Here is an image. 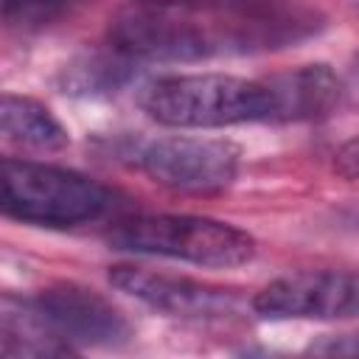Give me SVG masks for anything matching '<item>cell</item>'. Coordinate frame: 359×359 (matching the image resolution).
<instances>
[{"label":"cell","mask_w":359,"mask_h":359,"mask_svg":"<svg viewBox=\"0 0 359 359\" xmlns=\"http://www.w3.org/2000/svg\"><path fill=\"white\" fill-rule=\"evenodd\" d=\"M132 56L112 48V53H93L65 67V93L73 95H109L132 81Z\"/></svg>","instance_id":"obj_12"},{"label":"cell","mask_w":359,"mask_h":359,"mask_svg":"<svg viewBox=\"0 0 359 359\" xmlns=\"http://www.w3.org/2000/svg\"><path fill=\"white\" fill-rule=\"evenodd\" d=\"M140 109L174 129H219L269 121L272 98L261 81L224 73L163 76L140 87Z\"/></svg>","instance_id":"obj_1"},{"label":"cell","mask_w":359,"mask_h":359,"mask_svg":"<svg viewBox=\"0 0 359 359\" xmlns=\"http://www.w3.org/2000/svg\"><path fill=\"white\" fill-rule=\"evenodd\" d=\"M107 241L115 250L163 255L213 269L241 266L255 255V238L247 230L208 216H135L115 222V227L107 233Z\"/></svg>","instance_id":"obj_3"},{"label":"cell","mask_w":359,"mask_h":359,"mask_svg":"<svg viewBox=\"0 0 359 359\" xmlns=\"http://www.w3.org/2000/svg\"><path fill=\"white\" fill-rule=\"evenodd\" d=\"M0 132L6 143L31 151H59L70 140L67 129L48 107L14 93H6L0 101Z\"/></svg>","instance_id":"obj_11"},{"label":"cell","mask_w":359,"mask_h":359,"mask_svg":"<svg viewBox=\"0 0 359 359\" xmlns=\"http://www.w3.org/2000/svg\"><path fill=\"white\" fill-rule=\"evenodd\" d=\"M252 309L269 320H353L359 317V272L309 269L266 283Z\"/></svg>","instance_id":"obj_6"},{"label":"cell","mask_w":359,"mask_h":359,"mask_svg":"<svg viewBox=\"0 0 359 359\" xmlns=\"http://www.w3.org/2000/svg\"><path fill=\"white\" fill-rule=\"evenodd\" d=\"M109 283L118 292L140 300L143 306L182 320H222L238 314L241 309V297L233 289H222L182 275L154 272L135 264L109 266Z\"/></svg>","instance_id":"obj_7"},{"label":"cell","mask_w":359,"mask_h":359,"mask_svg":"<svg viewBox=\"0 0 359 359\" xmlns=\"http://www.w3.org/2000/svg\"><path fill=\"white\" fill-rule=\"evenodd\" d=\"M132 157L135 165L157 185L194 196H210L230 188L241 163V151L233 140L194 135L146 140L132 151Z\"/></svg>","instance_id":"obj_5"},{"label":"cell","mask_w":359,"mask_h":359,"mask_svg":"<svg viewBox=\"0 0 359 359\" xmlns=\"http://www.w3.org/2000/svg\"><path fill=\"white\" fill-rule=\"evenodd\" d=\"M149 6H165V8H182V11H233L241 6H250L255 0H140Z\"/></svg>","instance_id":"obj_14"},{"label":"cell","mask_w":359,"mask_h":359,"mask_svg":"<svg viewBox=\"0 0 359 359\" xmlns=\"http://www.w3.org/2000/svg\"><path fill=\"white\" fill-rule=\"evenodd\" d=\"M342 101L353 109H359V53L353 56V62L348 65L345 76H342Z\"/></svg>","instance_id":"obj_17"},{"label":"cell","mask_w":359,"mask_h":359,"mask_svg":"<svg viewBox=\"0 0 359 359\" xmlns=\"http://www.w3.org/2000/svg\"><path fill=\"white\" fill-rule=\"evenodd\" d=\"M264 84L272 98L269 123L323 121L342 104V79L323 62L275 73Z\"/></svg>","instance_id":"obj_9"},{"label":"cell","mask_w":359,"mask_h":359,"mask_svg":"<svg viewBox=\"0 0 359 359\" xmlns=\"http://www.w3.org/2000/svg\"><path fill=\"white\" fill-rule=\"evenodd\" d=\"M3 213L42 227H76L115 210V191L93 177L31 160H3Z\"/></svg>","instance_id":"obj_2"},{"label":"cell","mask_w":359,"mask_h":359,"mask_svg":"<svg viewBox=\"0 0 359 359\" xmlns=\"http://www.w3.org/2000/svg\"><path fill=\"white\" fill-rule=\"evenodd\" d=\"M76 0H3V17L14 28H42L59 20Z\"/></svg>","instance_id":"obj_13"},{"label":"cell","mask_w":359,"mask_h":359,"mask_svg":"<svg viewBox=\"0 0 359 359\" xmlns=\"http://www.w3.org/2000/svg\"><path fill=\"white\" fill-rule=\"evenodd\" d=\"M34 300L56 334L73 348H118L132 337L129 320L104 294L81 283H50Z\"/></svg>","instance_id":"obj_8"},{"label":"cell","mask_w":359,"mask_h":359,"mask_svg":"<svg viewBox=\"0 0 359 359\" xmlns=\"http://www.w3.org/2000/svg\"><path fill=\"white\" fill-rule=\"evenodd\" d=\"M351 6H353V8H356V11H359V0H351Z\"/></svg>","instance_id":"obj_18"},{"label":"cell","mask_w":359,"mask_h":359,"mask_svg":"<svg viewBox=\"0 0 359 359\" xmlns=\"http://www.w3.org/2000/svg\"><path fill=\"white\" fill-rule=\"evenodd\" d=\"M112 48L135 62H199L233 50L230 11H182L140 3L112 22Z\"/></svg>","instance_id":"obj_4"},{"label":"cell","mask_w":359,"mask_h":359,"mask_svg":"<svg viewBox=\"0 0 359 359\" xmlns=\"http://www.w3.org/2000/svg\"><path fill=\"white\" fill-rule=\"evenodd\" d=\"M334 171L342 180H359V135L342 143L334 154Z\"/></svg>","instance_id":"obj_16"},{"label":"cell","mask_w":359,"mask_h":359,"mask_svg":"<svg viewBox=\"0 0 359 359\" xmlns=\"http://www.w3.org/2000/svg\"><path fill=\"white\" fill-rule=\"evenodd\" d=\"M309 353H320V356H359V334L323 337V339L309 345Z\"/></svg>","instance_id":"obj_15"},{"label":"cell","mask_w":359,"mask_h":359,"mask_svg":"<svg viewBox=\"0 0 359 359\" xmlns=\"http://www.w3.org/2000/svg\"><path fill=\"white\" fill-rule=\"evenodd\" d=\"M0 351L3 356H65L76 348L56 334L36 300L6 294L0 306Z\"/></svg>","instance_id":"obj_10"}]
</instances>
